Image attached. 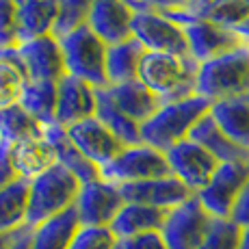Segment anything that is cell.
Returning <instances> with one entry per match:
<instances>
[{"mask_svg":"<svg viewBox=\"0 0 249 249\" xmlns=\"http://www.w3.org/2000/svg\"><path fill=\"white\" fill-rule=\"evenodd\" d=\"M135 9L126 0H93L87 26L107 46L122 44L132 37Z\"/></svg>","mask_w":249,"mask_h":249,"instance_id":"cell-16","label":"cell"},{"mask_svg":"<svg viewBox=\"0 0 249 249\" xmlns=\"http://www.w3.org/2000/svg\"><path fill=\"white\" fill-rule=\"evenodd\" d=\"M104 89L111 95L115 107L126 115V117H130L132 122H137L139 126H141L143 122H147L162 104L160 100L156 98L145 85L139 83V80H130V83H122V85H108V87H104Z\"/></svg>","mask_w":249,"mask_h":249,"instance_id":"cell-18","label":"cell"},{"mask_svg":"<svg viewBox=\"0 0 249 249\" xmlns=\"http://www.w3.org/2000/svg\"><path fill=\"white\" fill-rule=\"evenodd\" d=\"M65 130H68L70 141L100 169L108 165L124 150V143L98 117H89L78 124H71Z\"/></svg>","mask_w":249,"mask_h":249,"instance_id":"cell-12","label":"cell"},{"mask_svg":"<svg viewBox=\"0 0 249 249\" xmlns=\"http://www.w3.org/2000/svg\"><path fill=\"white\" fill-rule=\"evenodd\" d=\"M249 180V160L221 162L210 182L197 193V199L213 219H230Z\"/></svg>","mask_w":249,"mask_h":249,"instance_id":"cell-7","label":"cell"},{"mask_svg":"<svg viewBox=\"0 0 249 249\" xmlns=\"http://www.w3.org/2000/svg\"><path fill=\"white\" fill-rule=\"evenodd\" d=\"M214 219L202 206L197 195L169 210L162 226V238L169 249H199Z\"/></svg>","mask_w":249,"mask_h":249,"instance_id":"cell-9","label":"cell"},{"mask_svg":"<svg viewBox=\"0 0 249 249\" xmlns=\"http://www.w3.org/2000/svg\"><path fill=\"white\" fill-rule=\"evenodd\" d=\"M28 83V74L18 48L0 50V108L18 104Z\"/></svg>","mask_w":249,"mask_h":249,"instance_id":"cell-28","label":"cell"},{"mask_svg":"<svg viewBox=\"0 0 249 249\" xmlns=\"http://www.w3.org/2000/svg\"><path fill=\"white\" fill-rule=\"evenodd\" d=\"M44 130V124L37 122L20 102L0 108V141L16 145L22 141H31V139H41Z\"/></svg>","mask_w":249,"mask_h":249,"instance_id":"cell-27","label":"cell"},{"mask_svg":"<svg viewBox=\"0 0 249 249\" xmlns=\"http://www.w3.org/2000/svg\"><path fill=\"white\" fill-rule=\"evenodd\" d=\"M165 156L169 162L171 176L184 182L195 195L208 184L217 167L221 165L208 150H204L193 139H184V141L176 143L174 147L165 152Z\"/></svg>","mask_w":249,"mask_h":249,"instance_id":"cell-10","label":"cell"},{"mask_svg":"<svg viewBox=\"0 0 249 249\" xmlns=\"http://www.w3.org/2000/svg\"><path fill=\"white\" fill-rule=\"evenodd\" d=\"M243 228L232 219H214L210 232L199 249H238L241 247Z\"/></svg>","mask_w":249,"mask_h":249,"instance_id":"cell-34","label":"cell"},{"mask_svg":"<svg viewBox=\"0 0 249 249\" xmlns=\"http://www.w3.org/2000/svg\"><path fill=\"white\" fill-rule=\"evenodd\" d=\"M122 195L126 202L130 204H145L154 206V208L171 210L176 206L184 204L186 199L193 197V191L178 180L176 176H165V178L154 180H143V182H130V184H122Z\"/></svg>","mask_w":249,"mask_h":249,"instance_id":"cell-15","label":"cell"},{"mask_svg":"<svg viewBox=\"0 0 249 249\" xmlns=\"http://www.w3.org/2000/svg\"><path fill=\"white\" fill-rule=\"evenodd\" d=\"M182 28L189 41V54L197 63H206L214 56H221L230 50L245 46L236 31H230L208 20H191Z\"/></svg>","mask_w":249,"mask_h":249,"instance_id":"cell-14","label":"cell"},{"mask_svg":"<svg viewBox=\"0 0 249 249\" xmlns=\"http://www.w3.org/2000/svg\"><path fill=\"white\" fill-rule=\"evenodd\" d=\"M83 182L63 165H54L46 174L31 180L28 193V226L37 228L74 208Z\"/></svg>","mask_w":249,"mask_h":249,"instance_id":"cell-3","label":"cell"},{"mask_svg":"<svg viewBox=\"0 0 249 249\" xmlns=\"http://www.w3.org/2000/svg\"><path fill=\"white\" fill-rule=\"evenodd\" d=\"M167 214H169V210L165 208L126 202L124 208L119 210V214L115 217V221L111 223V230L117 238H128L143 232H160Z\"/></svg>","mask_w":249,"mask_h":249,"instance_id":"cell-23","label":"cell"},{"mask_svg":"<svg viewBox=\"0 0 249 249\" xmlns=\"http://www.w3.org/2000/svg\"><path fill=\"white\" fill-rule=\"evenodd\" d=\"M18 178H20V176H18L16 167H13V160H11V145H9L7 141H0V189L9 186Z\"/></svg>","mask_w":249,"mask_h":249,"instance_id":"cell-38","label":"cell"},{"mask_svg":"<svg viewBox=\"0 0 249 249\" xmlns=\"http://www.w3.org/2000/svg\"><path fill=\"white\" fill-rule=\"evenodd\" d=\"M171 176L169 162L165 152L145 145H128L119 152L115 159L100 169V178L113 182V184H130V182H143Z\"/></svg>","mask_w":249,"mask_h":249,"instance_id":"cell-6","label":"cell"},{"mask_svg":"<svg viewBox=\"0 0 249 249\" xmlns=\"http://www.w3.org/2000/svg\"><path fill=\"white\" fill-rule=\"evenodd\" d=\"M132 37L147 52H165V54H189V41H186L184 28L176 24L165 13L156 9H143L135 11L132 18Z\"/></svg>","mask_w":249,"mask_h":249,"instance_id":"cell-8","label":"cell"},{"mask_svg":"<svg viewBox=\"0 0 249 249\" xmlns=\"http://www.w3.org/2000/svg\"><path fill=\"white\" fill-rule=\"evenodd\" d=\"M61 50L65 59V74L89 83L95 89L108 87L107 80V50L108 46L83 24L76 31L61 37Z\"/></svg>","mask_w":249,"mask_h":249,"instance_id":"cell-5","label":"cell"},{"mask_svg":"<svg viewBox=\"0 0 249 249\" xmlns=\"http://www.w3.org/2000/svg\"><path fill=\"white\" fill-rule=\"evenodd\" d=\"M232 219L236 226H241V228H249V180H247V184H245V189H243V193H241V197H238V202L236 206H234V210H232Z\"/></svg>","mask_w":249,"mask_h":249,"instance_id":"cell-39","label":"cell"},{"mask_svg":"<svg viewBox=\"0 0 249 249\" xmlns=\"http://www.w3.org/2000/svg\"><path fill=\"white\" fill-rule=\"evenodd\" d=\"M70 249H117V236L107 226H80Z\"/></svg>","mask_w":249,"mask_h":249,"instance_id":"cell-35","label":"cell"},{"mask_svg":"<svg viewBox=\"0 0 249 249\" xmlns=\"http://www.w3.org/2000/svg\"><path fill=\"white\" fill-rule=\"evenodd\" d=\"M143 46L135 37L122 41V44L108 46L107 50V80L108 85H122L137 80L139 63L143 56Z\"/></svg>","mask_w":249,"mask_h":249,"instance_id":"cell-26","label":"cell"},{"mask_svg":"<svg viewBox=\"0 0 249 249\" xmlns=\"http://www.w3.org/2000/svg\"><path fill=\"white\" fill-rule=\"evenodd\" d=\"M199 63L193 56L165 54V52H143L139 63L137 80L145 85L156 98L165 102H178L195 95Z\"/></svg>","mask_w":249,"mask_h":249,"instance_id":"cell-1","label":"cell"},{"mask_svg":"<svg viewBox=\"0 0 249 249\" xmlns=\"http://www.w3.org/2000/svg\"><path fill=\"white\" fill-rule=\"evenodd\" d=\"M245 93H249V46L199 63L195 95H202L208 102H219Z\"/></svg>","mask_w":249,"mask_h":249,"instance_id":"cell-4","label":"cell"},{"mask_svg":"<svg viewBox=\"0 0 249 249\" xmlns=\"http://www.w3.org/2000/svg\"><path fill=\"white\" fill-rule=\"evenodd\" d=\"M236 33H238V37H241V39H243V44L249 46V18H247V20L241 24V26L236 28Z\"/></svg>","mask_w":249,"mask_h":249,"instance_id":"cell-43","label":"cell"},{"mask_svg":"<svg viewBox=\"0 0 249 249\" xmlns=\"http://www.w3.org/2000/svg\"><path fill=\"white\" fill-rule=\"evenodd\" d=\"M11 160H13L18 176L24 180H33L37 176L46 174L54 165H59L54 145L46 137L31 139V141H22V143L11 145Z\"/></svg>","mask_w":249,"mask_h":249,"instance_id":"cell-19","label":"cell"},{"mask_svg":"<svg viewBox=\"0 0 249 249\" xmlns=\"http://www.w3.org/2000/svg\"><path fill=\"white\" fill-rule=\"evenodd\" d=\"M128 4H130L135 11H143V9H147V0H126Z\"/></svg>","mask_w":249,"mask_h":249,"instance_id":"cell-44","label":"cell"},{"mask_svg":"<svg viewBox=\"0 0 249 249\" xmlns=\"http://www.w3.org/2000/svg\"><path fill=\"white\" fill-rule=\"evenodd\" d=\"M249 18V0H213L199 9L195 20H208L223 28L236 31Z\"/></svg>","mask_w":249,"mask_h":249,"instance_id":"cell-32","label":"cell"},{"mask_svg":"<svg viewBox=\"0 0 249 249\" xmlns=\"http://www.w3.org/2000/svg\"><path fill=\"white\" fill-rule=\"evenodd\" d=\"M56 2H59V18H56L54 31H52L54 37L61 39L68 33L76 31L83 24H87L93 0H56Z\"/></svg>","mask_w":249,"mask_h":249,"instance_id":"cell-33","label":"cell"},{"mask_svg":"<svg viewBox=\"0 0 249 249\" xmlns=\"http://www.w3.org/2000/svg\"><path fill=\"white\" fill-rule=\"evenodd\" d=\"M126 199L122 195V189L113 182L102 178L83 184L78 193V199L74 204V210L78 214L80 226H107L111 228L119 210L124 208Z\"/></svg>","mask_w":249,"mask_h":249,"instance_id":"cell-11","label":"cell"},{"mask_svg":"<svg viewBox=\"0 0 249 249\" xmlns=\"http://www.w3.org/2000/svg\"><path fill=\"white\" fill-rule=\"evenodd\" d=\"M189 0H147V9H156V11H176V9H184Z\"/></svg>","mask_w":249,"mask_h":249,"instance_id":"cell-40","label":"cell"},{"mask_svg":"<svg viewBox=\"0 0 249 249\" xmlns=\"http://www.w3.org/2000/svg\"><path fill=\"white\" fill-rule=\"evenodd\" d=\"M20 104L44 126L56 124V83L28 80L22 91Z\"/></svg>","mask_w":249,"mask_h":249,"instance_id":"cell-31","label":"cell"},{"mask_svg":"<svg viewBox=\"0 0 249 249\" xmlns=\"http://www.w3.org/2000/svg\"><path fill=\"white\" fill-rule=\"evenodd\" d=\"M189 139H193V141L199 143L204 150H208L219 162L249 160V152L243 150V147H238L236 143L219 128V124L214 122V117L210 113H206L204 117L195 124Z\"/></svg>","mask_w":249,"mask_h":249,"instance_id":"cell-24","label":"cell"},{"mask_svg":"<svg viewBox=\"0 0 249 249\" xmlns=\"http://www.w3.org/2000/svg\"><path fill=\"white\" fill-rule=\"evenodd\" d=\"M210 104L213 102L202 95L160 104L159 111L141 124V141L159 152H167L176 143L189 139L195 124L210 113Z\"/></svg>","mask_w":249,"mask_h":249,"instance_id":"cell-2","label":"cell"},{"mask_svg":"<svg viewBox=\"0 0 249 249\" xmlns=\"http://www.w3.org/2000/svg\"><path fill=\"white\" fill-rule=\"evenodd\" d=\"M98 108V89L89 83L65 74L56 83V124L71 126L83 119L95 117Z\"/></svg>","mask_w":249,"mask_h":249,"instance_id":"cell-17","label":"cell"},{"mask_svg":"<svg viewBox=\"0 0 249 249\" xmlns=\"http://www.w3.org/2000/svg\"><path fill=\"white\" fill-rule=\"evenodd\" d=\"M28 228H31V226H28ZM24 230H26V228H24ZM24 230H18V232H0V249H9V247H11L13 243L22 236Z\"/></svg>","mask_w":249,"mask_h":249,"instance_id":"cell-42","label":"cell"},{"mask_svg":"<svg viewBox=\"0 0 249 249\" xmlns=\"http://www.w3.org/2000/svg\"><path fill=\"white\" fill-rule=\"evenodd\" d=\"M95 117L113 132L119 141L124 143V147L128 145H141V126L137 122H132L130 117H126L111 100V95L107 93V89H98V108H95Z\"/></svg>","mask_w":249,"mask_h":249,"instance_id":"cell-30","label":"cell"},{"mask_svg":"<svg viewBox=\"0 0 249 249\" xmlns=\"http://www.w3.org/2000/svg\"><path fill=\"white\" fill-rule=\"evenodd\" d=\"M238 249H249V228H243V236H241V247Z\"/></svg>","mask_w":249,"mask_h":249,"instance_id":"cell-45","label":"cell"},{"mask_svg":"<svg viewBox=\"0 0 249 249\" xmlns=\"http://www.w3.org/2000/svg\"><path fill=\"white\" fill-rule=\"evenodd\" d=\"M117 249H169L162 232H143L128 238H117Z\"/></svg>","mask_w":249,"mask_h":249,"instance_id":"cell-37","label":"cell"},{"mask_svg":"<svg viewBox=\"0 0 249 249\" xmlns=\"http://www.w3.org/2000/svg\"><path fill=\"white\" fill-rule=\"evenodd\" d=\"M28 80H52L59 83L65 76V59L61 41L54 35H44L31 41L18 44Z\"/></svg>","mask_w":249,"mask_h":249,"instance_id":"cell-13","label":"cell"},{"mask_svg":"<svg viewBox=\"0 0 249 249\" xmlns=\"http://www.w3.org/2000/svg\"><path fill=\"white\" fill-rule=\"evenodd\" d=\"M56 18H59V2L56 0H18L20 44L44 35H52Z\"/></svg>","mask_w":249,"mask_h":249,"instance_id":"cell-21","label":"cell"},{"mask_svg":"<svg viewBox=\"0 0 249 249\" xmlns=\"http://www.w3.org/2000/svg\"><path fill=\"white\" fill-rule=\"evenodd\" d=\"M28 193L31 180L24 178L0 189V232H18L28 228Z\"/></svg>","mask_w":249,"mask_h":249,"instance_id":"cell-25","label":"cell"},{"mask_svg":"<svg viewBox=\"0 0 249 249\" xmlns=\"http://www.w3.org/2000/svg\"><path fill=\"white\" fill-rule=\"evenodd\" d=\"M18 0H0V50L18 48Z\"/></svg>","mask_w":249,"mask_h":249,"instance_id":"cell-36","label":"cell"},{"mask_svg":"<svg viewBox=\"0 0 249 249\" xmlns=\"http://www.w3.org/2000/svg\"><path fill=\"white\" fill-rule=\"evenodd\" d=\"M210 115L238 147L249 152V93L213 102Z\"/></svg>","mask_w":249,"mask_h":249,"instance_id":"cell-20","label":"cell"},{"mask_svg":"<svg viewBox=\"0 0 249 249\" xmlns=\"http://www.w3.org/2000/svg\"><path fill=\"white\" fill-rule=\"evenodd\" d=\"M44 137L54 145L59 165H63L65 169H70L83 184L100 178V167L93 165V162L70 141L65 126H61V124H50V126H46Z\"/></svg>","mask_w":249,"mask_h":249,"instance_id":"cell-22","label":"cell"},{"mask_svg":"<svg viewBox=\"0 0 249 249\" xmlns=\"http://www.w3.org/2000/svg\"><path fill=\"white\" fill-rule=\"evenodd\" d=\"M9 249H33V228H26L22 232V236L18 238Z\"/></svg>","mask_w":249,"mask_h":249,"instance_id":"cell-41","label":"cell"},{"mask_svg":"<svg viewBox=\"0 0 249 249\" xmlns=\"http://www.w3.org/2000/svg\"><path fill=\"white\" fill-rule=\"evenodd\" d=\"M78 228V214L71 208L68 213L33 228V249H70L71 238Z\"/></svg>","mask_w":249,"mask_h":249,"instance_id":"cell-29","label":"cell"}]
</instances>
